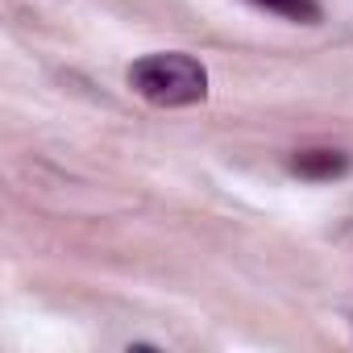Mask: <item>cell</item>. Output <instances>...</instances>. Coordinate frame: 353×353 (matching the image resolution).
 I'll return each instance as SVG.
<instances>
[{
    "label": "cell",
    "instance_id": "1",
    "mask_svg": "<svg viewBox=\"0 0 353 353\" xmlns=\"http://www.w3.org/2000/svg\"><path fill=\"white\" fill-rule=\"evenodd\" d=\"M125 79L154 108H192L208 100V67L183 50L141 54L129 63Z\"/></svg>",
    "mask_w": 353,
    "mask_h": 353
},
{
    "label": "cell",
    "instance_id": "2",
    "mask_svg": "<svg viewBox=\"0 0 353 353\" xmlns=\"http://www.w3.org/2000/svg\"><path fill=\"white\" fill-rule=\"evenodd\" d=\"M291 170L307 183H332V179H341V174L353 170V158L345 150H324L320 145V150H299L291 158Z\"/></svg>",
    "mask_w": 353,
    "mask_h": 353
},
{
    "label": "cell",
    "instance_id": "3",
    "mask_svg": "<svg viewBox=\"0 0 353 353\" xmlns=\"http://www.w3.org/2000/svg\"><path fill=\"white\" fill-rule=\"evenodd\" d=\"M250 5L266 9V13H279L295 26H320V5L316 0H250Z\"/></svg>",
    "mask_w": 353,
    "mask_h": 353
}]
</instances>
